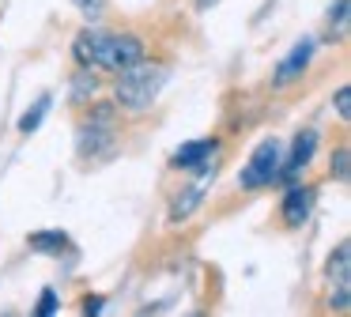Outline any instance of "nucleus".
Wrapping results in <instances>:
<instances>
[{
	"label": "nucleus",
	"instance_id": "obj_14",
	"mask_svg": "<svg viewBox=\"0 0 351 317\" xmlns=\"http://www.w3.org/2000/svg\"><path fill=\"white\" fill-rule=\"evenodd\" d=\"M348 15H351V4L348 0H336L332 8H328V30H332L336 38H348Z\"/></svg>",
	"mask_w": 351,
	"mask_h": 317
},
{
	"label": "nucleus",
	"instance_id": "obj_10",
	"mask_svg": "<svg viewBox=\"0 0 351 317\" xmlns=\"http://www.w3.org/2000/svg\"><path fill=\"white\" fill-rule=\"evenodd\" d=\"M325 279H328L332 291H351V246H348V242H340V246L328 253Z\"/></svg>",
	"mask_w": 351,
	"mask_h": 317
},
{
	"label": "nucleus",
	"instance_id": "obj_15",
	"mask_svg": "<svg viewBox=\"0 0 351 317\" xmlns=\"http://www.w3.org/2000/svg\"><path fill=\"white\" fill-rule=\"evenodd\" d=\"M328 174H332L336 181H348L351 178V155H348V143H340V148L332 151V158H328Z\"/></svg>",
	"mask_w": 351,
	"mask_h": 317
},
{
	"label": "nucleus",
	"instance_id": "obj_4",
	"mask_svg": "<svg viewBox=\"0 0 351 317\" xmlns=\"http://www.w3.org/2000/svg\"><path fill=\"white\" fill-rule=\"evenodd\" d=\"M215 163H219V140H215V136L189 140V143H182V148H174V155H170V166H174V170L215 174Z\"/></svg>",
	"mask_w": 351,
	"mask_h": 317
},
{
	"label": "nucleus",
	"instance_id": "obj_20",
	"mask_svg": "<svg viewBox=\"0 0 351 317\" xmlns=\"http://www.w3.org/2000/svg\"><path fill=\"white\" fill-rule=\"evenodd\" d=\"M193 4H197V12H208V8H215L219 0H193Z\"/></svg>",
	"mask_w": 351,
	"mask_h": 317
},
{
	"label": "nucleus",
	"instance_id": "obj_19",
	"mask_svg": "<svg viewBox=\"0 0 351 317\" xmlns=\"http://www.w3.org/2000/svg\"><path fill=\"white\" fill-rule=\"evenodd\" d=\"M102 309H106V298H102V294H87L84 298V314H102Z\"/></svg>",
	"mask_w": 351,
	"mask_h": 317
},
{
	"label": "nucleus",
	"instance_id": "obj_9",
	"mask_svg": "<svg viewBox=\"0 0 351 317\" xmlns=\"http://www.w3.org/2000/svg\"><path fill=\"white\" fill-rule=\"evenodd\" d=\"M204 189H208V174H200L197 181L182 185V193H178L174 200H170V208H167V223L178 226V223H185V219H193V211L200 208V200H204Z\"/></svg>",
	"mask_w": 351,
	"mask_h": 317
},
{
	"label": "nucleus",
	"instance_id": "obj_7",
	"mask_svg": "<svg viewBox=\"0 0 351 317\" xmlns=\"http://www.w3.org/2000/svg\"><path fill=\"white\" fill-rule=\"evenodd\" d=\"M313 49H317V42L313 38H298L295 45H291V53L276 64V72H272V87H287V83H295L298 75L310 68V60H313Z\"/></svg>",
	"mask_w": 351,
	"mask_h": 317
},
{
	"label": "nucleus",
	"instance_id": "obj_1",
	"mask_svg": "<svg viewBox=\"0 0 351 317\" xmlns=\"http://www.w3.org/2000/svg\"><path fill=\"white\" fill-rule=\"evenodd\" d=\"M144 42L136 34H117V30H80L72 42V57L76 64H87L95 72H110L117 75L121 68H129L132 60L144 57Z\"/></svg>",
	"mask_w": 351,
	"mask_h": 317
},
{
	"label": "nucleus",
	"instance_id": "obj_17",
	"mask_svg": "<svg viewBox=\"0 0 351 317\" xmlns=\"http://www.w3.org/2000/svg\"><path fill=\"white\" fill-rule=\"evenodd\" d=\"M332 102H336V117H340L343 125H348V121H351V87H340Z\"/></svg>",
	"mask_w": 351,
	"mask_h": 317
},
{
	"label": "nucleus",
	"instance_id": "obj_18",
	"mask_svg": "<svg viewBox=\"0 0 351 317\" xmlns=\"http://www.w3.org/2000/svg\"><path fill=\"white\" fill-rule=\"evenodd\" d=\"M72 4H76V8H80V12H84V15H87V19H95V15H99V12H102V4H106V0H72Z\"/></svg>",
	"mask_w": 351,
	"mask_h": 317
},
{
	"label": "nucleus",
	"instance_id": "obj_16",
	"mask_svg": "<svg viewBox=\"0 0 351 317\" xmlns=\"http://www.w3.org/2000/svg\"><path fill=\"white\" fill-rule=\"evenodd\" d=\"M57 309H61V306H57V291H53V287H46V291L38 294V309H34V314H38V317H53Z\"/></svg>",
	"mask_w": 351,
	"mask_h": 317
},
{
	"label": "nucleus",
	"instance_id": "obj_5",
	"mask_svg": "<svg viewBox=\"0 0 351 317\" xmlns=\"http://www.w3.org/2000/svg\"><path fill=\"white\" fill-rule=\"evenodd\" d=\"M310 208H313V189L310 185H283V200H280V226L283 231H298V226L310 219Z\"/></svg>",
	"mask_w": 351,
	"mask_h": 317
},
{
	"label": "nucleus",
	"instance_id": "obj_2",
	"mask_svg": "<svg viewBox=\"0 0 351 317\" xmlns=\"http://www.w3.org/2000/svg\"><path fill=\"white\" fill-rule=\"evenodd\" d=\"M170 80V64L167 60H152L144 53L140 60H132L129 68L114 75V106L117 110H129V113H144L152 110V102L162 95Z\"/></svg>",
	"mask_w": 351,
	"mask_h": 317
},
{
	"label": "nucleus",
	"instance_id": "obj_6",
	"mask_svg": "<svg viewBox=\"0 0 351 317\" xmlns=\"http://www.w3.org/2000/svg\"><path fill=\"white\" fill-rule=\"evenodd\" d=\"M117 151V128H95L76 125V155L84 158H110Z\"/></svg>",
	"mask_w": 351,
	"mask_h": 317
},
{
	"label": "nucleus",
	"instance_id": "obj_3",
	"mask_svg": "<svg viewBox=\"0 0 351 317\" xmlns=\"http://www.w3.org/2000/svg\"><path fill=\"white\" fill-rule=\"evenodd\" d=\"M280 166H283V148H280V140L268 136V140L257 143L250 163L238 170V185H242L245 193H261V189L280 185Z\"/></svg>",
	"mask_w": 351,
	"mask_h": 317
},
{
	"label": "nucleus",
	"instance_id": "obj_13",
	"mask_svg": "<svg viewBox=\"0 0 351 317\" xmlns=\"http://www.w3.org/2000/svg\"><path fill=\"white\" fill-rule=\"evenodd\" d=\"M49 106H53V98H49V95H42V98H38V102H34V106H31V110H27V113H23V117H19V132H23V136H31V132H34V128H38V125H42V121H46V113H49Z\"/></svg>",
	"mask_w": 351,
	"mask_h": 317
},
{
	"label": "nucleus",
	"instance_id": "obj_8",
	"mask_svg": "<svg viewBox=\"0 0 351 317\" xmlns=\"http://www.w3.org/2000/svg\"><path fill=\"white\" fill-rule=\"evenodd\" d=\"M313 151H317V132H313V128H302V132L295 136V143H291V155L283 158V166H280V185L298 181V174L313 163Z\"/></svg>",
	"mask_w": 351,
	"mask_h": 317
},
{
	"label": "nucleus",
	"instance_id": "obj_12",
	"mask_svg": "<svg viewBox=\"0 0 351 317\" xmlns=\"http://www.w3.org/2000/svg\"><path fill=\"white\" fill-rule=\"evenodd\" d=\"M27 246L34 253H46V257H61V253H72V238L64 231H34L27 238Z\"/></svg>",
	"mask_w": 351,
	"mask_h": 317
},
{
	"label": "nucleus",
	"instance_id": "obj_11",
	"mask_svg": "<svg viewBox=\"0 0 351 317\" xmlns=\"http://www.w3.org/2000/svg\"><path fill=\"white\" fill-rule=\"evenodd\" d=\"M95 95H99V72L87 68V64H80L76 72H72V83H69V102L76 106V110H84Z\"/></svg>",
	"mask_w": 351,
	"mask_h": 317
}]
</instances>
